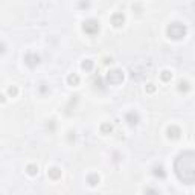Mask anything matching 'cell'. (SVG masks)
Masks as SVG:
<instances>
[{
  "instance_id": "cell-1",
  "label": "cell",
  "mask_w": 195,
  "mask_h": 195,
  "mask_svg": "<svg viewBox=\"0 0 195 195\" xmlns=\"http://www.w3.org/2000/svg\"><path fill=\"white\" fill-rule=\"evenodd\" d=\"M174 171L180 181L186 185L195 183V151H185L178 154L174 163Z\"/></svg>"
},
{
  "instance_id": "cell-2",
  "label": "cell",
  "mask_w": 195,
  "mask_h": 195,
  "mask_svg": "<svg viewBox=\"0 0 195 195\" xmlns=\"http://www.w3.org/2000/svg\"><path fill=\"white\" fill-rule=\"evenodd\" d=\"M186 35V26L181 23H171L168 26V37L172 40H180Z\"/></svg>"
},
{
  "instance_id": "cell-3",
  "label": "cell",
  "mask_w": 195,
  "mask_h": 195,
  "mask_svg": "<svg viewBox=\"0 0 195 195\" xmlns=\"http://www.w3.org/2000/svg\"><path fill=\"white\" fill-rule=\"evenodd\" d=\"M124 81V73H122V70H110L107 73V82L108 84H111V86H117V84H120Z\"/></svg>"
},
{
  "instance_id": "cell-4",
  "label": "cell",
  "mask_w": 195,
  "mask_h": 195,
  "mask_svg": "<svg viewBox=\"0 0 195 195\" xmlns=\"http://www.w3.org/2000/svg\"><path fill=\"white\" fill-rule=\"evenodd\" d=\"M82 29H84V32L88 34V35H95V34L99 32V23H98L96 20H87V21L84 23Z\"/></svg>"
},
{
  "instance_id": "cell-5",
  "label": "cell",
  "mask_w": 195,
  "mask_h": 195,
  "mask_svg": "<svg viewBox=\"0 0 195 195\" xmlns=\"http://www.w3.org/2000/svg\"><path fill=\"white\" fill-rule=\"evenodd\" d=\"M25 61H26V64H28L29 67H35L40 63V57L37 53H28V55L25 57Z\"/></svg>"
},
{
  "instance_id": "cell-6",
  "label": "cell",
  "mask_w": 195,
  "mask_h": 195,
  "mask_svg": "<svg viewBox=\"0 0 195 195\" xmlns=\"http://www.w3.org/2000/svg\"><path fill=\"white\" fill-rule=\"evenodd\" d=\"M124 21H125V17H124V14H120V12H117V14H114V15L111 17V23H113V26H116V28L122 26Z\"/></svg>"
},
{
  "instance_id": "cell-7",
  "label": "cell",
  "mask_w": 195,
  "mask_h": 195,
  "mask_svg": "<svg viewBox=\"0 0 195 195\" xmlns=\"http://www.w3.org/2000/svg\"><path fill=\"white\" fill-rule=\"evenodd\" d=\"M180 134H181V131H180V128L176 127V125L168 128V137H169V139H178Z\"/></svg>"
},
{
  "instance_id": "cell-8",
  "label": "cell",
  "mask_w": 195,
  "mask_h": 195,
  "mask_svg": "<svg viewBox=\"0 0 195 195\" xmlns=\"http://www.w3.org/2000/svg\"><path fill=\"white\" fill-rule=\"evenodd\" d=\"M127 122L133 127V125H136L137 122H139V114L137 113H134V111H130V113H127Z\"/></svg>"
},
{
  "instance_id": "cell-9",
  "label": "cell",
  "mask_w": 195,
  "mask_h": 195,
  "mask_svg": "<svg viewBox=\"0 0 195 195\" xmlns=\"http://www.w3.org/2000/svg\"><path fill=\"white\" fill-rule=\"evenodd\" d=\"M47 174L52 180H58L59 177H61V169L59 168H50L47 171Z\"/></svg>"
},
{
  "instance_id": "cell-10",
  "label": "cell",
  "mask_w": 195,
  "mask_h": 195,
  "mask_svg": "<svg viewBox=\"0 0 195 195\" xmlns=\"http://www.w3.org/2000/svg\"><path fill=\"white\" fill-rule=\"evenodd\" d=\"M87 183L90 186H96L98 183H99V176H98V174H90V176L87 177Z\"/></svg>"
},
{
  "instance_id": "cell-11",
  "label": "cell",
  "mask_w": 195,
  "mask_h": 195,
  "mask_svg": "<svg viewBox=\"0 0 195 195\" xmlns=\"http://www.w3.org/2000/svg\"><path fill=\"white\" fill-rule=\"evenodd\" d=\"M81 67L84 69V70H87V72H90V70L93 69V61H90V59H86V61H82Z\"/></svg>"
},
{
  "instance_id": "cell-12",
  "label": "cell",
  "mask_w": 195,
  "mask_h": 195,
  "mask_svg": "<svg viewBox=\"0 0 195 195\" xmlns=\"http://www.w3.org/2000/svg\"><path fill=\"white\" fill-rule=\"evenodd\" d=\"M67 82L70 84V86H76V84L79 82L78 75H75V73H73V75H70V76L67 78Z\"/></svg>"
},
{
  "instance_id": "cell-13",
  "label": "cell",
  "mask_w": 195,
  "mask_h": 195,
  "mask_svg": "<svg viewBox=\"0 0 195 195\" xmlns=\"http://www.w3.org/2000/svg\"><path fill=\"white\" fill-rule=\"evenodd\" d=\"M160 78H162V81L168 82V81H171V78H172V73H171V72H168V70H163V72H162V75H160Z\"/></svg>"
},
{
  "instance_id": "cell-14",
  "label": "cell",
  "mask_w": 195,
  "mask_h": 195,
  "mask_svg": "<svg viewBox=\"0 0 195 195\" xmlns=\"http://www.w3.org/2000/svg\"><path fill=\"white\" fill-rule=\"evenodd\" d=\"M101 131H102L104 134H108V133H111V131H113V125H111V124H102Z\"/></svg>"
},
{
  "instance_id": "cell-15",
  "label": "cell",
  "mask_w": 195,
  "mask_h": 195,
  "mask_svg": "<svg viewBox=\"0 0 195 195\" xmlns=\"http://www.w3.org/2000/svg\"><path fill=\"white\" fill-rule=\"evenodd\" d=\"M26 171H28L29 176H37V174H38V168H37L35 165H29L28 168H26Z\"/></svg>"
},
{
  "instance_id": "cell-16",
  "label": "cell",
  "mask_w": 195,
  "mask_h": 195,
  "mask_svg": "<svg viewBox=\"0 0 195 195\" xmlns=\"http://www.w3.org/2000/svg\"><path fill=\"white\" fill-rule=\"evenodd\" d=\"M178 90H180V92H187V90H189V84H187L186 81H180V82H178Z\"/></svg>"
},
{
  "instance_id": "cell-17",
  "label": "cell",
  "mask_w": 195,
  "mask_h": 195,
  "mask_svg": "<svg viewBox=\"0 0 195 195\" xmlns=\"http://www.w3.org/2000/svg\"><path fill=\"white\" fill-rule=\"evenodd\" d=\"M154 174L156 176H159V177H165V172H163V168H154Z\"/></svg>"
},
{
  "instance_id": "cell-18",
  "label": "cell",
  "mask_w": 195,
  "mask_h": 195,
  "mask_svg": "<svg viewBox=\"0 0 195 195\" xmlns=\"http://www.w3.org/2000/svg\"><path fill=\"white\" fill-rule=\"evenodd\" d=\"M8 93H9L11 96L14 98L17 93H19V90H17V87H9V90H8Z\"/></svg>"
},
{
  "instance_id": "cell-19",
  "label": "cell",
  "mask_w": 195,
  "mask_h": 195,
  "mask_svg": "<svg viewBox=\"0 0 195 195\" xmlns=\"http://www.w3.org/2000/svg\"><path fill=\"white\" fill-rule=\"evenodd\" d=\"M146 90H148V92H149V93H153V92H154V90H156V87H154V86H153V84H148V87H146Z\"/></svg>"
}]
</instances>
